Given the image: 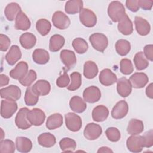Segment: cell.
Segmentation results:
<instances>
[{"instance_id":"30bf717a","label":"cell","mask_w":153,"mask_h":153,"mask_svg":"<svg viewBox=\"0 0 153 153\" xmlns=\"http://www.w3.org/2000/svg\"><path fill=\"white\" fill-rule=\"evenodd\" d=\"M27 119L32 125L39 126L44 123L45 119V114L41 109L33 108L29 111Z\"/></svg>"},{"instance_id":"4fadbf2b","label":"cell","mask_w":153,"mask_h":153,"mask_svg":"<svg viewBox=\"0 0 153 153\" xmlns=\"http://www.w3.org/2000/svg\"><path fill=\"white\" fill-rule=\"evenodd\" d=\"M128 111V103L125 100H122L118 102L116 105L113 107L111 111V115L114 119H121L126 116Z\"/></svg>"},{"instance_id":"f6af8a7d","label":"cell","mask_w":153,"mask_h":153,"mask_svg":"<svg viewBox=\"0 0 153 153\" xmlns=\"http://www.w3.org/2000/svg\"><path fill=\"white\" fill-rule=\"evenodd\" d=\"M134 68L131 61L128 59H123L120 61V72L124 75H129L133 72Z\"/></svg>"},{"instance_id":"4dcf8cb0","label":"cell","mask_w":153,"mask_h":153,"mask_svg":"<svg viewBox=\"0 0 153 153\" xmlns=\"http://www.w3.org/2000/svg\"><path fill=\"white\" fill-rule=\"evenodd\" d=\"M63 124V117L59 113H54L50 115L46 121V127L49 130H54Z\"/></svg>"},{"instance_id":"1f68e13d","label":"cell","mask_w":153,"mask_h":153,"mask_svg":"<svg viewBox=\"0 0 153 153\" xmlns=\"http://www.w3.org/2000/svg\"><path fill=\"white\" fill-rule=\"evenodd\" d=\"M19 40L21 45L25 49L33 48L36 42V36L30 32H26L22 34Z\"/></svg>"},{"instance_id":"681fc988","label":"cell","mask_w":153,"mask_h":153,"mask_svg":"<svg viewBox=\"0 0 153 153\" xmlns=\"http://www.w3.org/2000/svg\"><path fill=\"white\" fill-rule=\"evenodd\" d=\"M11 44L10 38L5 35H0V50L2 51H6Z\"/></svg>"},{"instance_id":"f546056e","label":"cell","mask_w":153,"mask_h":153,"mask_svg":"<svg viewBox=\"0 0 153 153\" xmlns=\"http://www.w3.org/2000/svg\"><path fill=\"white\" fill-rule=\"evenodd\" d=\"M144 129L142 121L138 119H131L128 122L127 131L131 135H137L141 133Z\"/></svg>"},{"instance_id":"4316f807","label":"cell","mask_w":153,"mask_h":153,"mask_svg":"<svg viewBox=\"0 0 153 153\" xmlns=\"http://www.w3.org/2000/svg\"><path fill=\"white\" fill-rule=\"evenodd\" d=\"M32 59L36 64L45 65L49 61L50 55L47 50L42 48H37L32 53Z\"/></svg>"},{"instance_id":"9a60e30c","label":"cell","mask_w":153,"mask_h":153,"mask_svg":"<svg viewBox=\"0 0 153 153\" xmlns=\"http://www.w3.org/2000/svg\"><path fill=\"white\" fill-rule=\"evenodd\" d=\"M117 82V90L118 94L123 97L128 96L132 91V85L129 79L125 77H122Z\"/></svg>"},{"instance_id":"db71d44e","label":"cell","mask_w":153,"mask_h":153,"mask_svg":"<svg viewBox=\"0 0 153 153\" xmlns=\"http://www.w3.org/2000/svg\"><path fill=\"white\" fill-rule=\"evenodd\" d=\"M9 77L3 74H1L0 75V86L1 87H4L6 86L9 83Z\"/></svg>"},{"instance_id":"277c9868","label":"cell","mask_w":153,"mask_h":153,"mask_svg":"<svg viewBox=\"0 0 153 153\" xmlns=\"http://www.w3.org/2000/svg\"><path fill=\"white\" fill-rule=\"evenodd\" d=\"M0 94L1 98L16 102L20 98L21 90L16 85H10L7 87L1 88Z\"/></svg>"},{"instance_id":"f5cc1de1","label":"cell","mask_w":153,"mask_h":153,"mask_svg":"<svg viewBox=\"0 0 153 153\" xmlns=\"http://www.w3.org/2000/svg\"><path fill=\"white\" fill-rule=\"evenodd\" d=\"M126 5L132 12H137L139 10L137 0H127L126 1Z\"/></svg>"},{"instance_id":"83f0119b","label":"cell","mask_w":153,"mask_h":153,"mask_svg":"<svg viewBox=\"0 0 153 153\" xmlns=\"http://www.w3.org/2000/svg\"><path fill=\"white\" fill-rule=\"evenodd\" d=\"M21 11V8L17 3L11 2L5 7L4 14L8 21H13Z\"/></svg>"},{"instance_id":"f1b7e54d","label":"cell","mask_w":153,"mask_h":153,"mask_svg":"<svg viewBox=\"0 0 153 153\" xmlns=\"http://www.w3.org/2000/svg\"><path fill=\"white\" fill-rule=\"evenodd\" d=\"M83 8V2L81 0H70L65 3V11L68 14H75L79 13Z\"/></svg>"},{"instance_id":"d590c367","label":"cell","mask_w":153,"mask_h":153,"mask_svg":"<svg viewBox=\"0 0 153 153\" xmlns=\"http://www.w3.org/2000/svg\"><path fill=\"white\" fill-rule=\"evenodd\" d=\"M115 50L121 56H126L130 51L131 45L129 41L126 39H119L115 43Z\"/></svg>"},{"instance_id":"44dd1931","label":"cell","mask_w":153,"mask_h":153,"mask_svg":"<svg viewBox=\"0 0 153 153\" xmlns=\"http://www.w3.org/2000/svg\"><path fill=\"white\" fill-rule=\"evenodd\" d=\"M31 23L26 14L21 11L15 20V28L20 30H27L30 27Z\"/></svg>"},{"instance_id":"5bb4252c","label":"cell","mask_w":153,"mask_h":153,"mask_svg":"<svg viewBox=\"0 0 153 153\" xmlns=\"http://www.w3.org/2000/svg\"><path fill=\"white\" fill-rule=\"evenodd\" d=\"M129 81L132 87L142 88L148 84L149 78L147 75L143 72H135L130 77Z\"/></svg>"},{"instance_id":"9f6ffc18","label":"cell","mask_w":153,"mask_h":153,"mask_svg":"<svg viewBox=\"0 0 153 153\" xmlns=\"http://www.w3.org/2000/svg\"><path fill=\"white\" fill-rule=\"evenodd\" d=\"M97 152H113V151L107 146L100 147L97 151Z\"/></svg>"},{"instance_id":"8d00e7d4","label":"cell","mask_w":153,"mask_h":153,"mask_svg":"<svg viewBox=\"0 0 153 153\" xmlns=\"http://www.w3.org/2000/svg\"><path fill=\"white\" fill-rule=\"evenodd\" d=\"M133 61L136 69L139 71L146 69L149 65L148 60L142 51H139L135 54L133 58Z\"/></svg>"},{"instance_id":"c3c4849f","label":"cell","mask_w":153,"mask_h":153,"mask_svg":"<svg viewBox=\"0 0 153 153\" xmlns=\"http://www.w3.org/2000/svg\"><path fill=\"white\" fill-rule=\"evenodd\" d=\"M70 82L69 76H68V74L66 71L61 75L56 80V84L60 88H64L66 87L69 85Z\"/></svg>"},{"instance_id":"836d02e7","label":"cell","mask_w":153,"mask_h":153,"mask_svg":"<svg viewBox=\"0 0 153 153\" xmlns=\"http://www.w3.org/2000/svg\"><path fill=\"white\" fill-rule=\"evenodd\" d=\"M99 70L97 65L93 61H87L84 65L83 74L87 79H93L97 76Z\"/></svg>"},{"instance_id":"e575fe53","label":"cell","mask_w":153,"mask_h":153,"mask_svg":"<svg viewBox=\"0 0 153 153\" xmlns=\"http://www.w3.org/2000/svg\"><path fill=\"white\" fill-rule=\"evenodd\" d=\"M38 142L43 147L51 148L56 143V139L50 133H43L38 137Z\"/></svg>"},{"instance_id":"6da1fadb","label":"cell","mask_w":153,"mask_h":153,"mask_svg":"<svg viewBox=\"0 0 153 153\" xmlns=\"http://www.w3.org/2000/svg\"><path fill=\"white\" fill-rule=\"evenodd\" d=\"M108 14L114 22H119L127 14L123 4L118 1H112L109 4Z\"/></svg>"},{"instance_id":"484cf974","label":"cell","mask_w":153,"mask_h":153,"mask_svg":"<svg viewBox=\"0 0 153 153\" xmlns=\"http://www.w3.org/2000/svg\"><path fill=\"white\" fill-rule=\"evenodd\" d=\"M108 115L109 110L104 105H98L92 111V118L96 122L104 121L107 119Z\"/></svg>"},{"instance_id":"b9f144b4","label":"cell","mask_w":153,"mask_h":153,"mask_svg":"<svg viewBox=\"0 0 153 153\" xmlns=\"http://www.w3.org/2000/svg\"><path fill=\"white\" fill-rule=\"evenodd\" d=\"M71 82L68 86L67 88L70 91H75L78 90L82 84L81 75L78 72H74L71 74Z\"/></svg>"},{"instance_id":"11a10c76","label":"cell","mask_w":153,"mask_h":153,"mask_svg":"<svg viewBox=\"0 0 153 153\" xmlns=\"http://www.w3.org/2000/svg\"><path fill=\"white\" fill-rule=\"evenodd\" d=\"M146 96L152 99L153 98V84L150 83L146 87V91H145Z\"/></svg>"},{"instance_id":"d6986e66","label":"cell","mask_w":153,"mask_h":153,"mask_svg":"<svg viewBox=\"0 0 153 153\" xmlns=\"http://www.w3.org/2000/svg\"><path fill=\"white\" fill-rule=\"evenodd\" d=\"M134 25L137 33L141 36L148 35L151 30L149 22L142 17L136 16L134 18Z\"/></svg>"},{"instance_id":"8992f818","label":"cell","mask_w":153,"mask_h":153,"mask_svg":"<svg viewBox=\"0 0 153 153\" xmlns=\"http://www.w3.org/2000/svg\"><path fill=\"white\" fill-rule=\"evenodd\" d=\"M29 111L27 108L24 107L20 109L18 111L15 118V124L19 129L26 130L31 127L32 124L27 119Z\"/></svg>"},{"instance_id":"ba28073f","label":"cell","mask_w":153,"mask_h":153,"mask_svg":"<svg viewBox=\"0 0 153 153\" xmlns=\"http://www.w3.org/2000/svg\"><path fill=\"white\" fill-rule=\"evenodd\" d=\"M17 110V104L15 101L2 100L1 104V115L5 119L11 118Z\"/></svg>"},{"instance_id":"74e56055","label":"cell","mask_w":153,"mask_h":153,"mask_svg":"<svg viewBox=\"0 0 153 153\" xmlns=\"http://www.w3.org/2000/svg\"><path fill=\"white\" fill-rule=\"evenodd\" d=\"M51 25L45 19H40L36 23V29L38 33L42 36H46L50 31Z\"/></svg>"},{"instance_id":"e0dca14e","label":"cell","mask_w":153,"mask_h":153,"mask_svg":"<svg viewBox=\"0 0 153 153\" xmlns=\"http://www.w3.org/2000/svg\"><path fill=\"white\" fill-rule=\"evenodd\" d=\"M99 82L105 86H110L117 81V75L109 69H104L101 71L99 76Z\"/></svg>"},{"instance_id":"f35d334b","label":"cell","mask_w":153,"mask_h":153,"mask_svg":"<svg viewBox=\"0 0 153 153\" xmlns=\"http://www.w3.org/2000/svg\"><path fill=\"white\" fill-rule=\"evenodd\" d=\"M39 100V96L32 90V87H28L26 89L24 100L26 105L32 106L35 105Z\"/></svg>"},{"instance_id":"d4e9b609","label":"cell","mask_w":153,"mask_h":153,"mask_svg":"<svg viewBox=\"0 0 153 153\" xmlns=\"http://www.w3.org/2000/svg\"><path fill=\"white\" fill-rule=\"evenodd\" d=\"M16 146L19 152L26 153L32 149V142L27 137L19 136L16 139Z\"/></svg>"},{"instance_id":"bcb514c9","label":"cell","mask_w":153,"mask_h":153,"mask_svg":"<svg viewBox=\"0 0 153 153\" xmlns=\"http://www.w3.org/2000/svg\"><path fill=\"white\" fill-rule=\"evenodd\" d=\"M105 134L108 139L113 142L118 141L121 137V134L119 130L114 127H108L105 131Z\"/></svg>"},{"instance_id":"ab89813d","label":"cell","mask_w":153,"mask_h":153,"mask_svg":"<svg viewBox=\"0 0 153 153\" xmlns=\"http://www.w3.org/2000/svg\"><path fill=\"white\" fill-rule=\"evenodd\" d=\"M75 51L78 54L85 53L88 48L87 42L82 38H76L74 39L72 43Z\"/></svg>"},{"instance_id":"7a4b0ae2","label":"cell","mask_w":153,"mask_h":153,"mask_svg":"<svg viewBox=\"0 0 153 153\" xmlns=\"http://www.w3.org/2000/svg\"><path fill=\"white\" fill-rule=\"evenodd\" d=\"M89 41L92 47L97 51L103 52L108 45L106 36L102 33H94L89 37Z\"/></svg>"},{"instance_id":"ffe728a7","label":"cell","mask_w":153,"mask_h":153,"mask_svg":"<svg viewBox=\"0 0 153 153\" xmlns=\"http://www.w3.org/2000/svg\"><path fill=\"white\" fill-rule=\"evenodd\" d=\"M21 57L22 52L20 48L16 45H13L10 47L5 57L8 64L13 66L20 59Z\"/></svg>"},{"instance_id":"3957f363","label":"cell","mask_w":153,"mask_h":153,"mask_svg":"<svg viewBox=\"0 0 153 153\" xmlns=\"http://www.w3.org/2000/svg\"><path fill=\"white\" fill-rule=\"evenodd\" d=\"M67 128L73 132L78 131L82 127L81 118L73 112H68L65 116Z\"/></svg>"},{"instance_id":"8fae6325","label":"cell","mask_w":153,"mask_h":153,"mask_svg":"<svg viewBox=\"0 0 153 153\" xmlns=\"http://www.w3.org/2000/svg\"><path fill=\"white\" fill-rule=\"evenodd\" d=\"M101 97L100 89L94 85L86 88L83 91V98L85 102L90 103H94L99 100Z\"/></svg>"},{"instance_id":"9c48e42d","label":"cell","mask_w":153,"mask_h":153,"mask_svg":"<svg viewBox=\"0 0 153 153\" xmlns=\"http://www.w3.org/2000/svg\"><path fill=\"white\" fill-rule=\"evenodd\" d=\"M102 133L101 126L94 123H90L86 125L84 130V137L90 140H96L99 138Z\"/></svg>"},{"instance_id":"816d5d0a","label":"cell","mask_w":153,"mask_h":153,"mask_svg":"<svg viewBox=\"0 0 153 153\" xmlns=\"http://www.w3.org/2000/svg\"><path fill=\"white\" fill-rule=\"evenodd\" d=\"M137 4L139 7L144 10H151L152 7L153 1L152 0H138Z\"/></svg>"},{"instance_id":"2e32d148","label":"cell","mask_w":153,"mask_h":153,"mask_svg":"<svg viewBox=\"0 0 153 153\" xmlns=\"http://www.w3.org/2000/svg\"><path fill=\"white\" fill-rule=\"evenodd\" d=\"M62 62L65 65L68 69H70L75 66L76 63V58L74 51L69 50H63L60 54Z\"/></svg>"},{"instance_id":"cb8c5ba5","label":"cell","mask_w":153,"mask_h":153,"mask_svg":"<svg viewBox=\"0 0 153 153\" xmlns=\"http://www.w3.org/2000/svg\"><path fill=\"white\" fill-rule=\"evenodd\" d=\"M69 106L72 111L76 113H82L87 108V104L84 100L78 96H74L70 99Z\"/></svg>"},{"instance_id":"603a6c76","label":"cell","mask_w":153,"mask_h":153,"mask_svg":"<svg viewBox=\"0 0 153 153\" xmlns=\"http://www.w3.org/2000/svg\"><path fill=\"white\" fill-rule=\"evenodd\" d=\"M32 88L38 96H46L50 91L51 85L47 81L39 79L33 84Z\"/></svg>"},{"instance_id":"d6a6232c","label":"cell","mask_w":153,"mask_h":153,"mask_svg":"<svg viewBox=\"0 0 153 153\" xmlns=\"http://www.w3.org/2000/svg\"><path fill=\"white\" fill-rule=\"evenodd\" d=\"M65 39L62 35L55 34L51 36L49 42V50L52 52L60 50L64 45Z\"/></svg>"},{"instance_id":"6f0895ef","label":"cell","mask_w":153,"mask_h":153,"mask_svg":"<svg viewBox=\"0 0 153 153\" xmlns=\"http://www.w3.org/2000/svg\"><path fill=\"white\" fill-rule=\"evenodd\" d=\"M1 140H3L4 137V136H5V134L4 133V131L2 130V128H1Z\"/></svg>"},{"instance_id":"7dc6e473","label":"cell","mask_w":153,"mask_h":153,"mask_svg":"<svg viewBox=\"0 0 153 153\" xmlns=\"http://www.w3.org/2000/svg\"><path fill=\"white\" fill-rule=\"evenodd\" d=\"M142 137L143 147L149 148L153 145V131L152 129L145 133Z\"/></svg>"},{"instance_id":"7c38bea8","label":"cell","mask_w":153,"mask_h":153,"mask_svg":"<svg viewBox=\"0 0 153 153\" xmlns=\"http://www.w3.org/2000/svg\"><path fill=\"white\" fill-rule=\"evenodd\" d=\"M126 145L127 149L132 152L137 153L141 152L143 148L142 136L138 134L131 135L128 137L126 141Z\"/></svg>"},{"instance_id":"f907efd6","label":"cell","mask_w":153,"mask_h":153,"mask_svg":"<svg viewBox=\"0 0 153 153\" xmlns=\"http://www.w3.org/2000/svg\"><path fill=\"white\" fill-rule=\"evenodd\" d=\"M143 54L148 60H153V45L152 44H148L145 46L143 48Z\"/></svg>"},{"instance_id":"60d3db41","label":"cell","mask_w":153,"mask_h":153,"mask_svg":"<svg viewBox=\"0 0 153 153\" xmlns=\"http://www.w3.org/2000/svg\"><path fill=\"white\" fill-rule=\"evenodd\" d=\"M59 146L63 152H73L76 147V142L69 137L63 138L59 142Z\"/></svg>"},{"instance_id":"ac0fdd59","label":"cell","mask_w":153,"mask_h":153,"mask_svg":"<svg viewBox=\"0 0 153 153\" xmlns=\"http://www.w3.org/2000/svg\"><path fill=\"white\" fill-rule=\"evenodd\" d=\"M28 65L26 62H19L14 69L10 71V76L17 80H20L24 77L28 72Z\"/></svg>"},{"instance_id":"ee69618b","label":"cell","mask_w":153,"mask_h":153,"mask_svg":"<svg viewBox=\"0 0 153 153\" xmlns=\"http://www.w3.org/2000/svg\"><path fill=\"white\" fill-rule=\"evenodd\" d=\"M37 78L36 72L33 70H29L26 75L22 79L19 80V82L25 87H30L31 84L36 80Z\"/></svg>"},{"instance_id":"7402d4cb","label":"cell","mask_w":153,"mask_h":153,"mask_svg":"<svg viewBox=\"0 0 153 153\" xmlns=\"http://www.w3.org/2000/svg\"><path fill=\"white\" fill-rule=\"evenodd\" d=\"M118 31L124 35H129L133 31L132 22L129 17L126 14L118 23Z\"/></svg>"},{"instance_id":"5b68a950","label":"cell","mask_w":153,"mask_h":153,"mask_svg":"<svg viewBox=\"0 0 153 153\" xmlns=\"http://www.w3.org/2000/svg\"><path fill=\"white\" fill-rule=\"evenodd\" d=\"M81 23L87 27L94 26L97 23V17L94 13L88 8H82L79 12Z\"/></svg>"},{"instance_id":"52a82bcc","label":"cell","mask_w":153,"mask_h":153,"mask_svg":"<svg viewBox=\"0 0 153 153\" xmlns=\"http://www.w3.org/2000/svg\"><path fill=\"white\" fill-rule=\"evenodd\" d=\"M52 22L53 25L59 29H67L71 23L69 18L62 11H57L52 16Z\"/></svg>"},{"instance_id":"7bdbcfd3","label":"cell","mask_w":153,"mask_h":153,"mask_svg":"<svg viewBox=\"0 0 153 153\" xmlns=\"http://www.w3.org/2000/svg\"><path fill=\"white\" fill-rule=\"evenodd\" d=\"M16 148V146L11 140L4 139L0 142V152L1 153H13Z\"/></svg>"}]
</instances>
